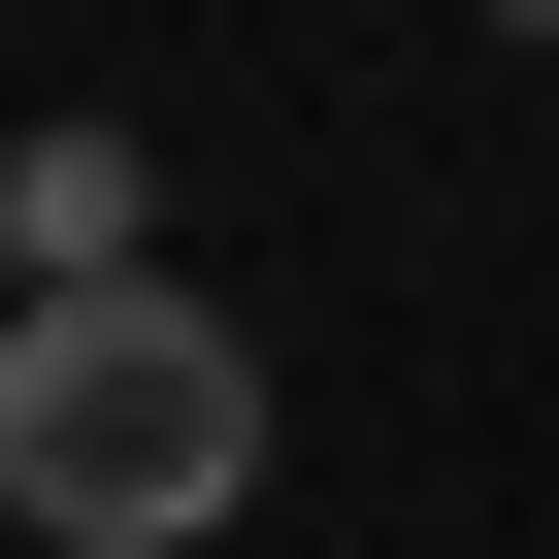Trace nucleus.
<instances>
[{"mask_svg": "<svg viewBox=\"0 0 559 559\" xmlns=\"http://www.w3.org/2000/svg\"><path fill=\"white\" fill-rule=\"evenodd\" d=\"M263 493V330L165 297V263H67V297H0V526L34 559H198Z\"/></svg>", "mask_w": 559, "mask_h": 559, "instance_id": "nucleus-1", "label": "nucleus"}, {"mask_svg": "<svg viewBox=\"0 0 559 559\" xmlns=\"http://www.w3.org/2000/svg\"><path fill=\"white\" fill-rule=\"evenodd\" d=\"M165 198H132V132H34V165H0V263H34V297H67V263H132Z\"/></svg>", "mask_w": 559, "mask_h": 559, "instance_id": "nucleus-2", "label": "nucleus"}, {"mask_svg": "<svg viewBox=\"0 0 559 559\" xmlns=\"http://www.w3.org/2000/svg\"><path fill=\"white\" fill-rule=\"evenodd\" d=\"M493 34H559V0H493Z\"/></svg>", "mask_w": 559, "mask_h": 559, "instance_id": "nucleus-3", "label": "nucleus"}]
</instances>
